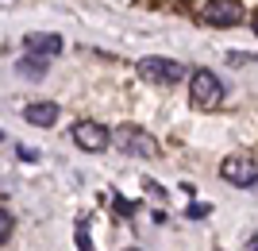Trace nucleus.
I'll return each instance as SVG.
<instances>
[{
	"instance_id": "15",
	"label": "nucleus",
	"mask_w": 258,
	"mask_h": 251,
	"mask_svg": "<svg viewBox=\"0 0 258 251\" xmlns=\"http://www.w3.org/2000/svg\"><path fill=\"white\" fill-rule=\"evenodd\" d=\"M131 251H139V247H131Z\"/></svg>"
},
{
	"instance_id": "13",
	"label": "nucleus",
	"mask_w": 258,
	"mask_h": 251,
	"mask_svg": "<svg viewBox=\"0 0 258 251\" xmlns=\"http://www.w3.org/2000/svg\"><path fill=\"white\" fill-rule=\"evenodd\" d=\"M250 251H258V236H254V240H250Z\"/></svg>"
},
{
	"instance_id": "11",
	"label": "nucleus",
	"mask_w": 258,
	"mask_h": 251,
	"mask_svg": "<svg viewBox=\"0 0 258 251\" xmlns=\"http://www.w3.org/2000/svg\"><path fill=\"white\" fill-rule=\"evenodd\" d=\"M12 228H16V217H12L8 209H0V243L12 236Z\"/></svg>"
},
{
	"instance_id": "3",
	"label": "nucleus",
	"mask_w": 258,
	"mask_h": 251,
	"mask_svg": "<svg viewBox=\"0 0 258 251\" xmlns=\"http://www.w3.org/2000/svg\"><path fill=\"white\" fill-rule=\"evenodd\" d=\"M139 77L151 81V85H173L185 77V66L173 62V58H162V55H151V58H139Z\"/></svg>"
},
{
	"instance_id": "2",
	"label": "nucleus",
	"mask_w": 258,
	"mask_h": 251,
	"mask_svg": "<svg viewBox=\"0 0 258 251\" xmlns=\"http://www.w3.org/2000/svg\"><path fill=\"white\" fill-rule=\"evenodd\" d=\"M220 178L239 189H254L258 186V159L254 155H231V159L220 163Z\"/></svg>"
},
{
	"instance_id": "7",
	"label": "nucleus",
	"mask_w": 258,
	"mask_h": 251,
	"mask_svg": "<svg viewBox=\"0 0 258 251\" xmlns=\"http://www.w3.org/2000/svg\"><path fill=\"white\" fill-rule=\"evenodd\" d=\"M23 120L35 124V128H50V124L58 120V105H54V101H35V105L23 109Z\"/></svg>"
},
{
	"instance_id": "9",
	"label": "nucleus",
	"mask_w": 258,
	"mask_h": 251,
	"mask_svg": "<svg viewBox=\"0 0 258 251\" xmlns=\"http://www.w3.org/2000/svg\"><path fill=\"white\" fill-rule=\"evenodd\" d=\"M46 66H50L46 58H39L35 51H27V55H23L20 62H16V70H20L23 77H43V74H46Z\"/></svg>"
},
{
	"instance_id": "12",
	"label": "nucleus",
	"mask_w": 258,
	"mask_h": 251,
	"mask_svg": "<svg viewBox=\"0 0 258 251\" xmlns=\"http://www.w3.org/2000/svg\"><path fill=\"white\" fill-rule=\"evenodd\" d=\"M208 213H212V205H189V217H193V220L208 217Z\"/></svg>"
},
{
	"instance_id": "14",
	"label": "nucleus",
	"mask_w": 258,
	"mask_h": 251,
	"mask_svg": "<svg viewBox=\"0 0 258 251\" xmlns=\"http://www.w3.org/2000/svg\"><path fill=\"white\" fill-rule=\"evenodd\" d=\"M254 35H258V12H254Z\"/></svg>"
},
{
	"instance_id": "4",
	"label": "nucleus",
	"mask_w": 258,
	"mask_h": 251,
	"mask_svg": "<svg viewBox=\"0 0 258 251\" xmlns=\"http://www.w3.org/2000/svg\"><path fill=\"white\" fill-rule=\"evenodd\" d=\"M189 89H193V105L197 109H216L224 101V81L212 74V70H197L189 77Z\"/></svg>"
},
{
	"instance_id": "1",
	"label": "nucleus",
	"mask_w": 258,
	"mask_h": 251,
	"mask_svg": "<svg viewBox=\"0 0 258 251\" xmlns=\"http://www.w3.org/2000/svg\"><path fill=\"white\" fill-rule=\"evenodd\" d=\"M112 143H116L119 155H131V159H158V143H154L151 131L135 128V124H119L112 131Z\"/></svg>"
},
{
	"instance_id": "10",
	"label": "nucleus",
	"mask_w": 258,
	"mask_h": 251,
	"mask_svg": "<svg viewBox=\"0 0 258 251\" xmlns=\"http://www.w3.org/2000/svg\"><path fill=\"white\" fill-rule=\"evenodd\" d=\"M77 243H81V251H97L93 243H89V217L77 220Z\"/></svg>"
},
{
	"instance_id": "5",
	"label": "nucleus",
	"mask_w": 258,
	"mask_h": 251,
	"mask_svg": "<svg viewBox=\"0 0 258 251\" xmlns=\"http://www.w3.org/2000/svg\"><path fill=\"white\" fill-rule=\"evenodd\" d=\"M201 20L212 23V27H235V23L243 20V4H239V0H205Z\"/></svg>"
},
{
	"instance_id": "6",
	"label": "nucleus",
	"mask_w": 258,
	"mask_h": 251,
	"mask_svg": "<svg viewBox=\"0 0 258 251\" xmlns=\"http://www.w3.org/2000/svg\"><path fill=\"white\" fill-rule=\"evenodd\" d=\"M74 143L81 147V151L97 155V151H104L108 143H112V131H108L104 124H97V120H81L74 128Z\"/></svg>"
},
{
	"instance_id": "8",
	"label": "nucleus",
	"mask_w": 258,
	"mask_h": 251,
	"mask_svg": "<svg viewBox=\"0 0 258 251\" xmlns=\"http://www.w3.org/2000/svg\"><path fill=\"white\" fill-rule=\"evenodd\" d=\"M27 51H39L43 58H54L62 51V39L58 35H27Z\"/></svg>"
}]
</instances>
